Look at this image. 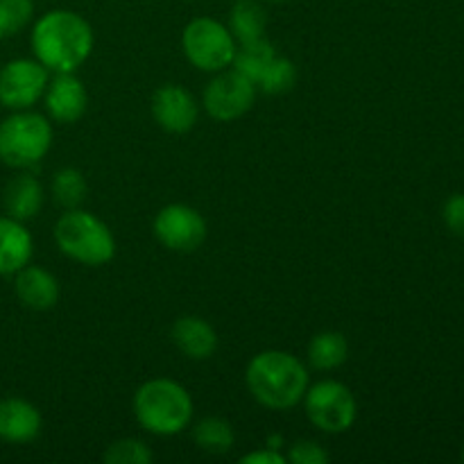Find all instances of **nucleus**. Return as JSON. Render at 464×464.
<instances>
[{"label":"nucleus","mask_w":464,"mask_h":464,"mask_svg":"<svg viewBox=\"0 0 464 464\" xmlns=\"http://www.w3.org/2000/svg\"><path fill=\"white\" fill-rule=\"evenodd\" d=\"M36 62L48 71L72 72L86 62L93 48L91 25L75 12L54 9L41 16L32 30Z\"/></svg>","instance_id":"1"},{"label":"nucleus","mask_w":464,"mask_h":464,"mask_svg":"<svg viewBox=\"0 0 464 464\" xmlns=\"http://www.w3.org/2000/svg\"><path fill=\"white\" fill-rule=\"evenodd\" d=\"M247 388L258 403L272 411L297 406L308 388L302 361L285 352H263L249 362Z\"/></svg>","instance_id":"2"},{"label":"nucleus","mask_w":464,"mask_h":464,"mask_svg":"<svg viewBox=\"0 0 464 464\" xmlns=\"http://www.w3.org/2000/svg\"><path fill=\"white\" fill-rule=\"evenodd\" d=\"M134 415L150 433L175 435L188 426L193 417V401L175 381H148L134 397Z\"/></svg>","instance_id":"3"},{"label":"nucleus","mask_w":464,"mask_h":464,"mask_svg":"<svg viewBox=\"0 0 464 464\" xmlns=\"http://www.w3.org/2000/svg\"><path fill=\"white\" fill-rule=\"evenodd\" d=\"M54 238L66 256L84 266H102L111 261L116 252L109 227L91 213L77 211V208H68V213L59 218L54 227Z\"/></svg>","instance_id":"4"},{"label":"nucleus","mask_w":464,"mask_h":464,"mask_svg":"<svg viewBox=\"0 0 464 464\" xmlns=\"http://www.w3.org/2000/svg\"><path fill=\"white\" fill-rule=\"evenodd\" d=\"M53 143L50 122L39 113H14L0 122V161L30 168L45 157Z\"/></svg>","instance_id":"5"},{"label":"nucleus","mask_w":464,"mask_h":464,"mask_svg":"<svg viewBox=\"0 0 464 464\" xmlns=\"http://www.w3.org/2000/svg\"><path fill=\"white\" fill-rule=\"evenodd\" d=\"M184 53L199 71H225L234 62V34L213 18H195L184 30Z\"/></svg>","instance_id":"6"},{"label":"nucleus","mask_w":464,"mask_h":464,"mask_svg":"<svg viewBox=\"0 0 464 464\" xmlns=\"http://www.w3.org/2000/svg\"><path fill=\"white\" fill-rule=\"evenodd\" d=\"M306 415L324 433H344L356 421V399L347 385L338 381H322L304 394Z\"/></svg>","instance_id":"7"},{"label":"nucleus","mask_w":464,"mask_h":464,"mask_svg":"<svg viewBox=\"0 0 464 464\" xmlns=\"http://www.w3.org/2000/svg\"><path fill=\"white\" fill-rule=\"evenodd\" d=\"M254 98H256V84L234 68L208 82L204 91V107L216 121L227 122L247 113Z\"/></svg>","instance_id":"8"},{"label":"nucleus","mask_w":464,"mask_h":464,"mask_svg":"<svg viewBox=\"0 0 464 464\" xmlns=\"http://www.w3.org/2000/svg\"><path fill=\"white\" fill-rule=\"evenodd\" d=\"M48 68L32 59H14L0 71V102L9 109H27L45 93Z\"/></svg>","instance_id":"9"},{"label":"nucleus","mask_w":464,"mask_h":464,"mask_svg":"<svg viewBox=\"0 0 464 464\" xmlns=\"http://www.w3.org/2000/svg\"><path fill=\"white\" fill-rule=\"evenodd\" d=\"M154 234L172 252H193L207 236V222L186 204H170L161 208L154 220Z\"/></svg>","instance_id":"10"},{"label":"nucleus","mask_w":464,"mask_h":464,"mask_svg":"<svg viewBox=\"0 0 464 464\" xmlns=\"http://www.w3.org/2000/svg\"><path fill=\"white\" fill-rule=\"evenodd\" d=\"M152 116L166 131H188L198 121V104L186 89L168 84L152 98Z\"/></svg>","instance_id":"11"},{"label":"nucleus","mask_w":464,"mask_h":464,"mask_svg":"<svg viewBox=\"0 0 464 464\" xmlns=\"http://www.w3.org/2000/svg\"><path fill=\"white\" fill-rule=\"evenodd\" d=\"M89 95L82 82L71 72H59L48 86H45V109L50 116L59 122L80 121L86 111Z\"/></svg>","instance_id":"12"},{"label":"nucleus","mask_w":464,"mask_h":464,"mask_svg":"<svg viewBox=\"0 0 464 464\" xmlns=\"http://www.w3.org/2000/svg\"><path fill=\"white\" fill-rule=\"evenodd\" d=\"M41 415L32 403L23 399L0 401V440L12 444H25L39 435Z\"/></svg>","instance_id":"13"},{"label":"nucleus","mask_w":464,"mask_h":464,"mask_svg":"<svg viewBox=\"0 0 464 464\" xmlns=\"http://www.w3.org/2000/svg\"><path fill=\"white\" fill-rule=\"evenodd\" d=\"M16 297L23 306L32 311H48L57 304L59 285L48 270L36 266H25L16 272Z\"/></svg>","instance_id":"14"},{"label":"nucleus","mask_w":464,"mask_h":464,"mask_svg":"<svg viewBox=\"0 0 464 464\" xmlns=\"http://www.w3.org/2000/svg\"><path fill=\"white\" fill-rule=\"evenodd\" d=\"M32 258V236L21 220L0 218V275H16Z\"/></svg>","instance_id":"15"},{"label":"nucleus","mask_w":464,"mask_h":464,"mask_svg":"<svg viewBox=\"0 0 464 464\" xmlns=\"http://www.w3.org/2000/svg\"><path fill=\"white\" fill-rule=\"evenodd\" d=\"M172 340L193 361H204L218 347V335L208 322L199 317H181L172 326Z\"/></svg>","instance_id":"16"},{"label":"nucleus","mask_w":464,"mask_h":464,"mask_svg":"<svg viewBox=\"0 0 464 464\" xmlns=\"http://www.w3.org/2000/svg\"><path fill=\"white\" fill-rule=\"evenodd\" d=\"M44 190L32 175H18L5 188V208L14 220H30L41 211Z\"/></svg>","instance_id":"17"},{"label":"nucleus","mask_w":464,"mask_h":464,"mask_svg":"<svg viewBox=\"0 0 464 464\" xmlns=\"http://www.w3.org/2000/svg\"><path fill=\"white\" fill-rule=\"evenodd\" d=\"M267 27V12L258 0H238L229 14V32L240 44L263 39Z\"/></svg>","instance_id":"18"},{"label":"nucleus","mask_w":464,"mask_h":464,"mask_svg":"<svg viewBox=\"0 0 464 464\" xmlns=\"http://www.w3.org/2000/svg\"><path fill=\"white\" fill-rule=\"evenodd\" d=\"M347 340L343 334H335V331H324V334H317L311 340V347H308V361L315 370H335V367L343 365L347 361Z\"/></svg>","instance_id":"19"},{"label":"nucleus","mask_w":464,"mask_h":464,"mask_svg":"<svg viewBox=\"0 0 464 464\" xmlns=\"http://www.w3.org/2000/svg\"><path fill=\"white\" fill-rule=\"evenodd\" d=\"M276 57L275 48H272V44L267 39H256V41H247V44L240 45V50L236 48V54H234V66L236 71L243 72L245 77H249V80L256 84L258 77L263 75V71H266L267 66H270L272 59Z\"/></svg>","instance_id":"20"},{"label":"nucleus","mask_w":464,"mask_h":464,"mask_svg":"<svg viewBox=\"0 0 464 464\" xmlns=\"http://www.w3.org/2000/svg\"><path fill=\"white\" fill-rule=\"evenodd\" d=\"M193 438L202 451L216 453V456L234 447V430L225 420H218V417H207L199 421L193 430Z\"/></svg>","instance_id":"21"},{"label":"nucleus","mask_w":464,"mask_h":464,"mask_svg":"<svg viewBox=\"0 0 464 464\" xmlns=\"http://www.w3.org/2000/svg\"><path fill=\"white\" fill-rule=\"evenodd\" d=\"M295 80H297V71H295L293 62L284 57H275L270 62V66L263 71V75L258 77L256 89L266 91L270 95H279L293 89Z\"/></svg>","instance_id":"22"},{"label":"nucleus","mask_w":464,"mask_h":464,"mask_svg":"<svg viewBox=\"0 0 464 464\" xmlns=\"http://www.w3.org/2000/svg\"><path fill=\"white\" fill-rule=\"evenodd\" d=\"M53 193L54 199H57L63 208L80 207L86 198V181L84 177H82V172L72 170V168L59 170L53 181Z\"/></svg>","instance_id":"23"},{"label":"nucleus","mask_w":464,"mask_h":464,"mask_svg":"<svg viewBox=\"0 0 464 464\" xmlns=\"http://www.w3.org/2000/svg\"><path fill=\"white\" fill-rule=\"evenodd\" d=\"M34 14V0H0V39L18 34Z\"/></svg>","instance_id":"24"},{"label":"nucleus","mask_w":464,"mask_h":464,"mask_svg":"<svg viewBox=\"0 0 464 464\" xmlns=\"http://www.w3.org/2000/svg\"><path fill=\"white\" fill-rule=\"evenodd\" d=\"M104 462L109 464H150L152 451L139 440H121L113 442L104 453Z\"/></svg>","instance_id":"25"},{"label":"nucleus","mask_w":464,"mask_h":464,"mask_svg":"<svg viewBox=\"0 0 464 464\" xmlns=\"http://www.w3.org/2000/svg\"><path fill=\"white\" fill-rule=\"evenodd\" d=\"M290 462L295 464H326L329 453L317 442H297L290 449Z\"/></svg>","instance_id":"26"},{"label":"nucleus","mask_w":464,"mask_h":464,"mask_svg":"<svg viewBox=\"0 0 464 464\" xmlns=\"http://www.w3.org/2000/svg\"><path fill=\"white\" fill-rule=\"evenodd\" d=\"M442 216L449 229L464 238V193H456L447 199Z\"/></svg>","instance_id":"27"},{"label":"nucleus","mask_w":464,"mask_h":464,"mask_svg":"<svg viewBox=\"0 0 464 464\" xmlns=\"http://www.w3.org/2000/svg\"><path fill=\"white\" fill-rule=\"evenodd\" d=\"M243 462L245 464H284V458H281L279 453L263 449V451H256V453H249V456H245Z\"/></svg>","instance_id":"28"},{"label":"nucleus","mask_w":464,"mask_h":464,"mask_svg":"<svg viewBox=\"0 0 464 464\" xmlns=\"http://www.w3.org/2000/svg\"><path fill=\"white\" fill-rule=\"evenodd\" d=\"M263 3H272V5H279V3H285V0H263Z\"/></svg>","instance_id":"29"},{"label":"nucleus","mask_w":464,"mask_h":464,"mask_svg":"<svg viewBox=\"0 0 464 464\" xmlns=\"http://www.w3.org/2000/svg\"><path fill=\"white\" fill-rule=\"evenodd\" d=\"M462 460H464V451H462Z\"/></svg>","instance_id":"30"}]
</instances>
